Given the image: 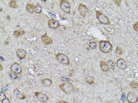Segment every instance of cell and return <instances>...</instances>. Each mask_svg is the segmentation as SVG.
Returning <instances> with one entry per match:
<instances>
[{
  "label": "cell",
  "mask_w": 138,
  "mask_h": 103,
  "mask_svg": "<svg viewBox=\"0 0 138 103\" xmlns=\"http://www.w3.org/2000/svg\"><path fill=\"white\" fill-rule=\"evenodd\" d=\"M34 95L37 97V98L42 103H46L49 99V97H48V95H47L45 94H44V93H41V92H35Z\"/></svg>",
  "instance_id": "ba28073f"
},
{
  "label": "cell",
  "mask_w": 138,
  "mask_h": 103,
  "mask_svg": "<svg viewBox=\"0 0 138 103\" xmlns=\"http://www.w3.org/2000/svg\"><path fill=\"white\" fill-rule=\"evenodd\" d=\"M100 66L102 71H104V72H108L109 71H110V68L109 67V66L108 65L107 63L105 61H100Z\"/></svg>",
  "instance_id": "9a60e30c"
},
{
  "label": "cell",
  "mask_w": 138,
  "mask_h": 103,
  "mask_svg": "<svg viewBox=\"0 0 138 103\" xmlns=\"http://www.w3.org/2000/svg\"><path fill=\"white\" fill-rule=\"evenodd\" d=\"M116 65L118 66L119 68L122 70L126 69L128 67V63L126 61V60L123 58H119L116 61Z\"/></svg>",
  "instance_id": "30bf717a"
},
{
  "label": "cell",
  "mask_w": 138,
  "mask_h": 103,
  "mask_svg": "<svg viewBox=\"0 0 138 103\" xmlns=\"http://www.w3.org/2000/svg\"><path fill=\"white\" fill-rule=\"evenodd\" d=\"M107 64H108V65L109 66L110 69H112V70H114V69H115V67H116V64L113 60H108L107 62Z\"/></svg>",
  "instance_id": "44dd1931"
},
{
  "label": "cell",
  "mask_w": 138,
  "mask_h": 103,
  "mask_svg": "<svg viewBox=\"0 0 138 103\" xmlns=\"http://www.w3.org/2000/svg\"><path fill=\"white\" fill-rule=\"evenodd\" d=\"M6 97H7L6 95H5V94H4V93H3V92L2 91L0 92V98H1V101L3 100V99L6 98Z\"/></svg>",
  "instance_id": "f1b7e54d"
},
{
  "label": "cell",
  "mask_w": 138,
  "mask_h": 103,
  "mask_svg": "<svg viewBox=\"0 0 138 103\" xmlns=\"http://www.w3.org/2000/svg\"><path fill=\"white\" fill-rule=\"evenodd\" d=\"M25 34H26V31L24 30H15L13 32L14 35L16 38H18L19 37L23 36Z\"/></svg>",
  "instance_id": "d6986e66"
},
{
  "label": "cell",
  "mask_w": 138,
  "mask_h": 103,
  "mask_svg": "<svg viewBox=\"0 0 138 103\" xmlns=\"http://www.w3.org/2000/svg\"></svg>",
  "instance_id": "8d00e7d4"
},
{
  "label": "cell",
  "mask_w": 138,
  "mask_h": 103,
  "mask_svg": "<svg viewBox=\"0 0 138 103\" xmlns=\"http://www.w3.org/2000/svg\"><path fill=\"white\" fill-rule=\"evenodd\" d=\"M85 79L86 82L90 85L93 84L94 82H95V78H94L93 76H92V75H86V76L85 77Z\"/></svg>",
  "instance_id": "ac0fdd59"
},
{
  "label": "cell",
  "mask_w": 138,
  "mask_h": 103,
  "mask_svg": "<svg viewBox=\"0 0 138 103\" xmlns=\"http://www.w3.org/2000/svg\"><path fill=\"white\" fill-rule=\"evenodd\" d=\"M27 51L24 49L18 48L17 49L16 51V55L17 57L20 59V60H23V59L26 58V56H27Z\"/></svg>",
  "instance_id": "7c38bea8"
},
{
  "label": "cell",
  "mask_w": 138,
  "mask_h": 103,
  "mask_svg": "<svg viewBox=\"0 0 138 103\" xmlns=\"http://www.w3.org/2000/svg\"><path fill=\"white\" fill-rule=\"evenodd\" d=\"M59 103H69L67 102V101H64V100H59Z\"/></svg>",
  "instance_id": "836d02e7"
},
{
  "label": "cell",
  "mask_w": 138,
  "mask_h": 103,
  "mask_svg": "<svg viewBox=\"0 0 138 103\" xmlns=\"http://www.w3.org/2000/svg\"><path fill=\"white\" fill-rule=\"evenodd\" d=\"M133 30H134L136 32L138 33V21H136V23H135L134 24H133Z\"/></svg>",
  "instance_id": "83f0119b"
},
{
  "label": "cell",
  "mask_w": 138,
  "mask_h": 103,
  "mask_svg": "<svg viewBox=\"0 0 138 103\" xmlns=\"http://www.w3.org/2000/svg\"><path fill=\"white\" fill-rule=\"evenodd\" d=\"M126 100L129 103H137L138 102V96L133 92L129 91L127 94Z\"/></svg>",
  "instance_id": "8992f818"
},
{
  "label": "cell",
  "mask_w": 138,
  "mask_h": 103,
  "mask_svg": "<svg viewBox=\"0 0 138 103\" xmlns=\"http://www.w3.org/2000/svg\"><path fill=\"white\" fill-rule=\"evenodd\" d=\"M8 74H9V77H10L12 79H17V75L16 74H15V73H14V72H11H11H8Z\"/></svg>",
  "instance_id": "4316f807"
},
{
  "label": "cell",
  "mask_w": 138,
  "mask_h": 103,
  "mask_svg": "<svg viewBox=\"0 0 138 103\" xmlns=\"http://www.w3.org/2000/svg\"><path fill=\"white\" fill-rule=\"evenodd\" d=\"M99 49L102 53L108 54L113 49V45L108 40H100L99 42Z\"/></svg>",
  "instance_id": "6da1fadb"
},
{
  "label": "cell",
  "mask_w": 138,
  "mask_h": 103,
  "mask_svg": "<svg viewBox=\"0 0 138 103\" xmlns=\"http://www.w3.org/2000/svg\"><path fill=\"white\" fill-rule=\"evenodd\" d=\"M49 14L50 15L51 17H52V19H54L55 18H56V15H55L54 14H53V13H51V12H49Z\"/></svg>",
  "instance_id": "d6a6232c"
},
{
  "label": "cell",
  "mask_w": 138,
  "mask_h": 103,
  "mask_svg": "<svg viewBox=\"0 0 138 103\" xmlns=\"http://www.w3.org/2000/svg\"><path fill=\"white\" fill-rule=\"evenodd\" d=\"M8 91V88L7 87H2L1 88V91L3 92V93H5V92H7Z\"/></svg>",
  "instance_id": "1f68e13d"
},
{
  "label": "cell",
  "mask_w": 138,
  "mask_h": 103,
  "mask_svg": "<svg viewBox=\"0 0 138 103\" xmlns=\"http://www.w3.org/2000/svg\"><path fill=\"white\" fill-rule=\"evenodd\" d=\"M35 6L33 4L27 3L26 5V9L30 14H33L35 12Z\"/></svg>",
  "instance_id": "e0dca14e"
},
{
  "label": "cell",
  "mask_w": 138,
  "mask_h": 103,
  "mask_svg": "<svg viewBox=\"0 0 138 103\" xmlns=\"http://www.w3.org/2000/svg\"><path fill=\"white\" fill-rule=\"evenodd\" d=\"M78 12L80 14L81 16H83V18L86 17L87 13L89 11V9L88 7L85 4L82 3H80L78 5Z\"/></svg>",
  "instance_id": "52a82bcc"
},
{
  "label": "cell",
  "mask_w": 138,
  "mask_h": 103,
  "mask_svg": "<svg viewBox=\"0 0 138 103\" xmlns=\"http://www.w3.org/2000/svg\"><path fill=\"white\" fill-rule=\"evenodd\" d=\"M113 2L116 4V5L117 6L120 7L121 5V2H122V1L121 0H114Z\"/></svg>",
  "instance_id": "f546056e"
},
{
  "label": "cell",
  "mask_w": 138,
  "mask_h": 103,
  "mask_svg": "<svg viewBox=\"0 0 138 103\" xmlns=\"http://www.w3.org/2000/svg\"><path fill=\"white\" fill-rule=\"evenodd\" d=\"M56 60H57L60 64H63L64 65H69L70 64V60H69V57L64 54L59 53L56 54Z\"/></svg>",
  "instance_id": "277c9868"
},
{
  "label": "cell",
  "mask_w": 138,
  "mask_h": 103,
  "mask_svg": "<svg viewBox=\"0 0 138 103\" xmlns=\"http://www.w3.org/2000/svg\"><path fill=\"white\" fill-rule=\"evenodd\" d=\"M89 46L91 49H96L97 48V43L95 41H90L89 43Z\"/></svg>",
  "instance_id": "d4e9b609"
},
{
  "label": "cell",
  "mask_w": 138,
  "mask_h": 103,
  "mask_svg": "<svg viewBox=\"0 0 138 103\" xmlns=\"http://www.w3.org/2000/svg\"><path fill=\"white\" fill-rule=\"evenodd\" d=\"M10 71L16 74H20L22 72V68L18 63H14L11 65Z\"/></svg>",
  "instance_id": "9c48e42d"
},
{
  "label": "cell",
  "mask_w": 138,
  "mask_h": 103,
  "mask_svg": "<svg viewBox=\"0 0 138 103\" xmlns=\"http://www.w3.org/2000/svg\"><path fill=\"white\" fill-rule=\"evenodd\" d=\"M35 12H36L37 14H40L42 12V7H41V5H37L35 7Z\"/></svg>",
  "instance_id": "484cf974"
},
{
  "label": "cell",
  "mask_w": 138,
  "mask_h": 103,
  "mask_svg": "<svg viewBox=\"0 0 138 103\" xmlns=\"http://www.w3.org/2000/svg\"><path fill=\"white\" fill-rule=\"evenodd\" d=\"M95 12H96V18L99 20L100 24L104 25H109L110 24V21L108 16H106L105 14H104L103 12L100 11L96 10Z\"/></svg>",
  "instance_id": "7a4b0ae2"
},
{
  "label": "cell",
  "mask_w": 138,
  "mask_h": 103,
  "mask_svg": "<svg viewBox=\"0 0 138 103\" xmlns=\"http://www.w3.org/2000/svg\"><path fill=\"white\" fill-rule=\"evenodd\" d=\"M9 7L12 8H18V5L17 4V1L15 0H11L9 2Z\"/></svg>",
  "instance_id": "603a6c76"
},
{
  "label": "cell",
  "mask_w": 138,
  "mask_h": 103,
  "mask_svg": "<svg viewBox=\"0 0 138 103\" xmlns=\"http://www.w3.org/2000/svg\"><path fill=\"white\" fill-rule=\"evenodd\" d=\"M60 6L61 10L67 14H70L71 5L70 2L66 0H61L60 1Z\"/></svg>",
  "instance_id": "5b68a950"
},
{
  "label": "cell",
  "mask_w": 138,
  "mask_h": 103,
  "mask_svg": "<svg viewBox=\"0 0 138 103\" xmlns=\"http://www.w3.org/2000/svg\"><path fill=\"white\" fill-rule=\"evenodd\" d=\"M124 53L123 49L122 48V47L119 46H117L115 49V54L116 55H121Z\"/></svg>",
  "instance_id": "ffe728a7"
},
{
  "label": "cell",
  "mask_w": 138,
  "mask_h": 103,
  "mask_svg": "<svg viewBox=\"0 0 138 103\" xmlns=\"http://www.w3.org/2000/svg\"><path fill=\"white\" fill-rule=\"evenodd\" d=\"M0 70H1V71L3 70V67H2V65H1V64H0Z\"/></svg>",
  "instance_id": "e575fe53"
},
{
  "label": "cell",
  "mask_w": 138,
  "mask_h": 103,
  "mask_svg": "<svg viewBox=\"0 0 138 103\" xmlns=\"http://www.w3.org/2000/svg\"><path fill=\"white\" fill-rule=\"evenodd\" d=\"M41 40L42 42L45 45H47L52 44L53 42V40L52 38L48 36L47 34H44L41 36Z\"/></svg>",
  "instance_id": "4fadbf2b"
},
{
  "label": "cell",
  "mask_w": 138,
  "mask_h": 103,
  "mask_svg": "<svg viewBox=\"0 0 138 103\" xmlns=\"http://www.w3.org/2000/svg\"><path fill=\"white\" fill-rule=\"evenodd\" d=\"M137 55H138V51H137Z\"/></svg>",
  "instance_id": "d590c367"
},
{
  "label": "cell",
  "mask_w": 138,
  "mask_h": 103,
  "mask_svg": "<svg viewBox=\"0 0 138 103\" xmlns=\"http://www.w3.org/2000/svg\"><path fill=\"white\" fill-rule=\"evenodd\" d=\"M129 86H130L132 88L136 90H138V82L135 81H132L130 82Z\"/></svg>",
  "instance_id": "7402d4cb"
},
{
  "label": "cell",
  "mask_w": 138,
  "mask_h": 103,
  "mask_svg": "<svg viewBox=\"0 0 138 103\" xmlns=\"http://www.w3.org/2000/svg\"><path fill=\"white\" fill-rule=\"evenodd\" d=\"M13 93L14 95H15V97H16V98L20 99V100H24V99L26 98V95L22 94L18 88L14 89L13 91Z\"/></svg>",
  "instance_id": "5bb4252c"
},
{
  "label": "cell",
  "mask_w": 138,
  "mask_h": 103,
  "mask_svg": "<svg viewBox=\"0 0 138 103\" xmlns=\"http://www.w3.org/2000/svg\"><path fill=\"white\" fill-rule=\"evenodd\" d=\"M41 82H42V84L45 87H50L53 84V81L49 78H45L44 79H41Z\"/></svg>",
  "instance_id": "2e32d148"
},
{
  "label": "cell",
  "mask_w": 138,
  "mask_h": 103,
  "mask_svg": "<svg viewBox=\"0 0 138 103\" xmlns=\"http://www.w3.org/2000/svg\"><path fill=\"white\" fill-rule=\"evenodd\" d=\"M60 80L64 82H67V83L72 84V82H73L72 81H71V79H70V78H69L65 77H61L60 78Z\"/></svg>",
  "instance_id": "cb8c5ba5"
},
{
  "label": "cell",
  "mask_w": 138,
  "mask_h": 103,
  "mask_svg": "<svg viewBox=\"0 0 138 103\" xmlns=\"http://www.w3.org/2000/svg\"><path fill=\"white\" fill-rule=\"evenodd\" d=\"M59 88L66 94H70L75 91V88L73 87L72 84L67 83V82H63L59 85Z\"/></svg>",
  "instance_id": "3957f363"
},
{
  "label": "cell",
  "mask_w": 138,
  "mask_h": 103,
  "mask_svg": "<svg viewBox=\"0 0 138 103\" xmlns=\"http://www.w3.org/2000/svg\"><path fill=\"white\" fill-rule=\"evenodd\" d=\"M48 26L50 28L56 30L59 27L60 23L58 20H55V19H50L48 21Z\"/></svg>",
  "instance_id": "8fae6325"
},
{
  "label": "cell",
  "mask_w": 138,
  "mask_h": 103,
  "mask_svg": "<svg viewBox=\"0 0 138 103\" xmlns=\"http://www.w3.org/2000/svg\"><path fill=\"white\" fill-rule=\"evenodd\" d=\"M1 101L2 103H11L10 101H9V100L7 98V97H6L5 98L3 99L2 100H1Z\"/></svg>",
  "instance_id": "4dcf8cb0"
}]
</instances>
